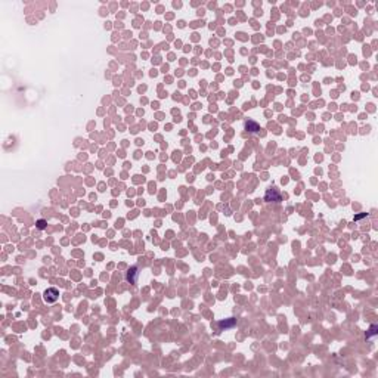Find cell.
I'll return each mask as SVG.
<instances>
[{"label": "cell", "mask_w": 378, "mask_h": 378, "mask_svg": "<svg viewBox=\"0 0 378 378\" xmlns=\"http://www.w3.org/2000/svg\"><path fill=\"white\" fill-rule=\"evenodd\" d=\"M58 297H59V291L56 288H48L45 291V295H43L46 303H55L58 300Z\"/></svg>", "instance_id": "obj_1"}, {"label": "cell", "mask_w": 378, "mask_h": 378, "mask_svg": "<svg viewBox=\"0 0 378 378\" xmlns=\"http://www.w3.org/2000/svg\"><path fill=\"white\" fill-rule=\"evenodd\" d=\"M270 198H272V200H275L276 203H279V201H281V195H279L275 189H272V188L266 192V201H269Z\"/></svg>", "instance_id": "obj_2"}, {"label": "cell", "mask_w": 378, "mask_h": 378, "mask_svg": "<svg viewBox=\"0 0 378 378\" xmlns=\"http://www.w3.org/2000/svg\"><path fill=\"white\" fill-rule=\"evenodd\" d=\"M245 129H247L248 132L256 133V132H259V130H260V126H259V124H256V123H253V121H248V123H245Z\"/></svg>", "instance_id": "obj_3"}, {"label": "cell", "mask_w": 378, "mask_h": 378, "mask_svg": "<svg viewBox=\"0 0 378 378\" xmlns=\"http://www.w3.org/2000/svg\"><path fill=\"white\" fill-rule=\"evenodd\" d=\"M377 329H378V326H377V325H372V326L369 328V332L366 334V338H371V337L377 335Z\"/></svg>", "instance_id": "obj_4"}, {"label": "cell", "mask_w": 378, "mask_h": 378, "mask_svg": "<svg viewBox=\"0 0 378 378\" xmlns=\"http://www.w3.org/2000/svg\"><path fill=\"white\" fill-rule=\"evenodd\" d=\"M235 324H236V321H235V319H230V322H227V324H226V322H220L219 326H220V328H223V326H224V328H229V326H233Z\"/></svg>", "instance_id": "obj_5"}, {"label": "cell", "mask_w": 378, "mask_h": 378, "mask_svg": "<svg viewBox=\"0 0 378 378\" xmlns=\"http://www.w3.org/2000/svg\"><path fill=\"white\" fill-rule=\"evenodd\" d=\"M37 227H39V229H45V227H46V222H45V220H39V222H37Z\"/></svg>", "instance_id": "obj_6"}]
</instances>
